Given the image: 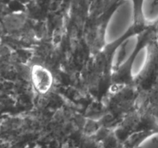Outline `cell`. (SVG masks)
Instances as JSON below:
<instances>
[{"mask_svg":"<svg viewBox=\"0 0 158 148\" xmlns=\"http://www.w3.org/2000/svg\"><path fill=\"white\" fill-rule=\"evenodd\" d=\"M140 13L143 22L148 25L158 22V0H142Z\"/></svg>","mask_w":158,"mask_h":148,"instance_id":"obj_5","label":"cell"},{"mask_svg":"<svg viewBox=\"0 0 158 148\" xmlns=\"http://www.w3.org/2000/svg\"><path fill=\"white\" fill-rule=\"evenodd\" d=\"M140 42L138 34H133L125 39L116 48L111 58V68L118 70L124 66L135 53Z\"/></svg>","mask_w":158,"mask_h":148,"instance_id":"obj_2","label":"cell"},{"mask_svg":"<svg viewBox=\"0 0 158 148\" xmlns=\"http://www.w3.org/2000/svg\"><path fill=\"white\" fill-rule=\"evenodd\" d=\"M149 48L147 45L143 46L137 51L131 63V69H130V74L133 79H136L140 76V74L143 72L149 60Z\"/></svg>","mask_w":158,"mask_h":148,"instance_id":"obj_4","label":"cell"},{"mask_svg":"<svg viewBox=\"0 0 158 148\" xmlns=\"http://www.w3.org/2000/svg\"><path fill=\"white\" fill-rule=\"evenodd\" d=\"M134 0H121L106 22L103 33L105 45L114 44L123 38L135 23Z\"/></svg>","mask_w":158,"mask_h":148,"instance_id":"obj_1","label":"cell"},{"mask_svg":"<svg viewBox=\"0 0 158 148\" xmlns=\"http://www.w3.org/2000/svg\"><path fill=\"white\" fill-rule=\"evenodd\" d=\"M31 77L34 86L40 93H46L52 86V77L51 72L43 66L35 65L32 67Z\"/></svg>","mask_w":158,"mask_h":148,"instance_id":"obj_3","label":"cell"}]
</instances>
